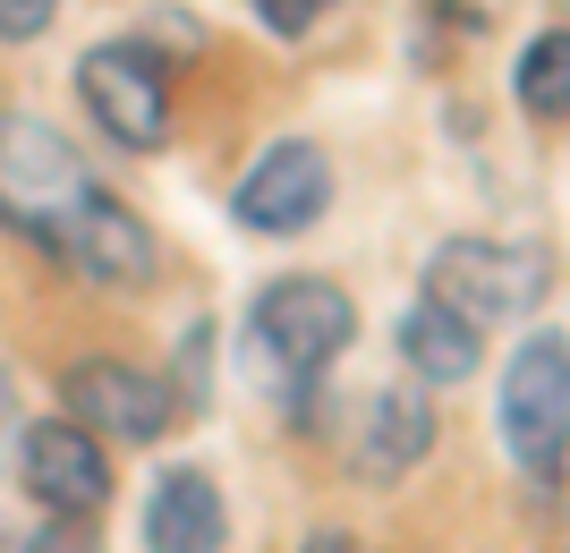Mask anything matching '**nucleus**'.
<instances>
[{
    "label": "nucleus",
    "mask_w": 570,
    "mask_h": 553,
    "mask_svg": "<svg viewBox=\"0 0 570 553\" xmlns=\"http://www.w3.org/2000/svg\"><path fill=\"white\" fill-rule=\"evenodd\" d=\"M86 162H77V145L60 137L51 120L35 111H0V221L26 230V239H60V221L86 205Z\"/></svg>",
    "instance_id": "f03ea898"
},
{
    "label": "nucleus",
    "mask_w": 570,
    "mask_h": 553,
    "mask_svg": "<svg viewBox=\"0 0 570 553\" xmlns=\"http://www.w3.org/2000/svg\"><path fill=\"white\" fill-rule=\"evenodd\" d=\"M60 18V0H0V43H35Z\"/></svg>",
    "instance_id": "4468645a"
},
{
    "label": "nucleus",
    "mask_w": 570,
    "mask_h": 553,
    "mask_svg": "<svg viewBox=\"0 0 570 553\" xmlns=\"http://www.w3.org/2000/svg\"><path fill=\"white\" fill-rule=\"evenodd\" d=\"M26 553H102V545H95V520H43L26 536Z\"/></svg>",
    "instance_id": "2eb2a0df"
},
{
    "label": "nucleus",
    "mask_w": 570,
    "mask_h": 553,
    "mask_svg": "<svg viewBox=\"0 0 570 553\" xmlns=\"http://www.w3.org/2000/svg\"><path fill=\"white\" fill-rule=\"evenodd\" d=\"M51 256H69V265L86 273V282H102V289H145L154 282V230L102 188H86V205L60 221Z\"/></svg>",
    "instance_id": "1a4fd4ad"
},
{
    "label": "nucleus",
    "mask_w": 570,
    "mask_h": 553,
    "mask_svg": "<svg viewBox=\"0 0 570 553\" xmlns=\"http://www.w3.org/2000/svg\"><path fill=\"white\" fill-rule=\"evenodd\" d=\"M69 417L86 434H119V443H154L163 426H179V392L163 375H145V366H119V358H86L69 366V384H60Z\"/></svg>",
    "instance_id": "6e6552de"
},
{
    "label": "nucleus",
    "mask_w": 570,
    "mask_h": 553,
    "mask_svg": "<svg viewBox=\"0 0 570 553\" xmlns=\"http://www.w3.org/2000/svg\"><path fill=\"white\" fill-rule=\"evenodd\" d=\"M307 553H357V545H350L341 529H324V536H307Z\"/></svg>",
    "instance_id": "a211bd4d"
},
{
    "label": "nucleus",
    "mask_w": 570,
    "mask_h": 553,
    "mask_svg": "<svg viewBox=\"0 0 570 553\" xmlns=\"http://www.w3.org/2000/svg\"><path fill=\"white\" fill-rule=\"evenodd\" d=\"M434 443V401L417 384H383L366 392V409H357V443H350V468L366 485H401Z\"/></svg>",
    "instance_id": "9d476101"
},
{
    "label": "nucleus",
    "mask_w": 570,
    "mask_h": 553,
    "mask_svg": "<svg viewBox=\"0 0 570 553\" xmlns=\"http://www.w3.org/2000/svg\"><path fill=\"white\" fill-rule=\"evenodd\" d=\"M401 358L426 375V384H469L476 375V324H460V315H443L434 298H417V307L401 315Z\"/></svg>",
    "instance_id": "f8f14e48"
},
{
    "label": "nucleus",
    "mask_w": 570,
    "mask_h": 553,
    "mask_svg": "<svg viewBox=\"0 0 570 553\" xmlns=\"http://www.w3.org/2000/svg\"><path fill=\"white\" fill-rule=\"evenodd\" d=\"M494 426H502V452L520 460L528 477H553V468H562V452H570V340L562 333H528L520 349H511Z\"/></svg>",
    "instance_id": "20e7f679"
},
{
    "label": "nucleus",
    "mask_w": 570,
    "mask_h": 553,
    "mask_svg": "<svg viewBox=\"0 0 570 553\" xmlns=\"http://www.w3.org/2000/svg\"><path fill=\"white\" fill-rule=\"evenodd\" d=\"M324 205H333V162H324V145H307V137H273L256 154V170L238 179V196H230L238 230H256V239L307 230Z\"/></svg>",
    "instance_id": "423d86ee"
},
{
    "label": "nucleus",
    "mask_w": 570,
    "mask_h": 553,
    "mask_svg": "<svg viewBox=\"0 0 570 553\" xmlns=\"http://www.w3.org/2000/svg\"><path fill=\"white\" fill-rule=\"evenodd\" d=\"M553 289L546 247H511V239H443L426 256V298L460 324H502V315H537Z\"/></svg>",
    "instance_id": "7ed1b4c3"
},
{
    "label": "nucleus",
    "mask_w": 570,
    "mask_h": 553,
    "mask_svg": "<svg viewBox=\"0 0 570 553\" xmlns=\"http://www.w3.org/2000/svg\"><path fill=\"white\" fill-rule=\"evenodd\" d=\"M222 536H230V511H222V485L205 468L154 477V503H145V545L154 553H222Z\"/></svg>",
    "instance_id": "9b49d317"
},
{
    "label": "nucleus",
    "mask_w": 570,
    "mask_h": 553,
    "mask_svg": "<svg viewBox=\"0 0 570 553\" xmlns=\"http://www.w3.org/2000/svg\"><path fill=\"white\" fill-rule=\"evenodd\" d=\"M18 477H26V494H35L51 520H95V511L111 503V460H102V434H86L77 417H43V426H26Z\"/></svg>",
    "instance_id": "0eeeda50"
},
{
    "label": "nucleus",
    "mask_w": 570,
    "mask_h": 553,
    "mask_svg": "<svg viewBox=\"0 0 570 553\" xmlns=\"http://www.w3.org/2000/svg\"><path fill=\"white\" fill-rule=\"evenodd\" d=\"M256 9L273 34H307V18H315V0H256Z\"/></svg>",
    "instance_id": "dca6fc26"
},
{
    "label": "nucleus",
    "mask_w": 570,
    "mask_h": 553,
    "mask_svg": "<svg viewBox=\"0 0 570 553\" xmlns=\"http://www.w3.org/2000/svg\"><path fill=\"white\" fill-rule=\"evenodd\" d=\"M77 95L95 111V128L128 154H154L170 137V77L145 43H95L77 60Z\"/></svg>",
    "instance_id": "39448f33"
},
{
    "label": "nucleus",
    "mask_w": 570,
    "mask_h": 553,
    "mask_svg": "<svg viewBox=\"0 0 570 553\" xmlns=\"http://www.w3.org/2000/svg\"><path fill=\"white\" fill-rule=\"evenodd\" d=\"M520 111H537V120H570V34L553 26V34H537V43L520 51Z\"/></svg>",
    "instance_id": "ddd939ff"
},
{
    "label": "nucleus",
    "mask_w": 570,
    "mask_h": 553,
    "mask_svg": "<svg viewBox=\"0 0 570 553\" xmlns=\"http://www.w3.org/2000/svg\"><path fill=\"white\" fill-rule=\"evenodd\" d=\"M247 340H256V358L282 384H315V375H333V358L357 340V307L341 282L289 273V282H264V298L247 307Z\"/></svg>",
    "instance_id": "f257e3e1"
},
{
    "label": "nucleus",
    "mask_w": 570,
    "mask_h": 553,
    "mask_svg": "<svg viewBox=\"0 0 570 553\" xmlns=\"http://www.w3.org/2000/svg\"><path fill=\"white\" fill-rule=\"evenodd\" d=\"M9 426H18V384L0 375V443H9Z\"/></svg>",
    "instance_id": "f3484780"
}]
</instances>
